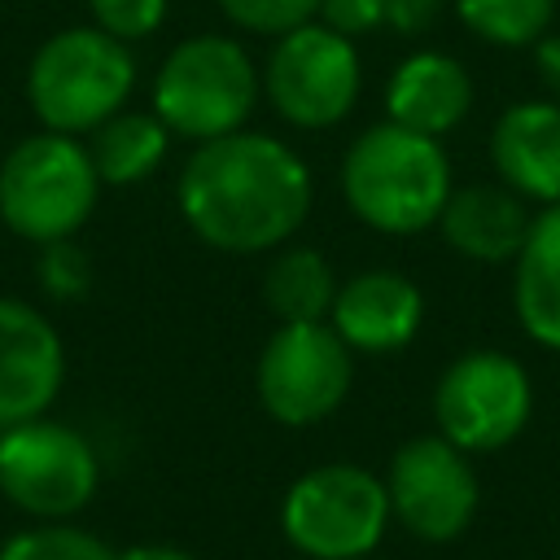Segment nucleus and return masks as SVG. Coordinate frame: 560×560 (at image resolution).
Returning a JSON list of instances; mask_svg holds the SVG:
<instances>
[{"label": "nucleus", "instance_id": "obj_1", "mask_svg": "<svg viewBox=\"0 0 560 560\" xmlns=\"http://www.w3.org/2000/svg\"><path fill=\"white\" fill-rule=\"evenodd\" d=\"M188 232L219 254H271L289 245L315 206L311 166L271 131H228L192 144L175 179Z\"/></svg>", "mask_w": 560, "mask_h": 560}, {"label": "nucleus", "instance_id": "obj_2", "mask_svg": "<svg viewBox=\"0 0 560 560\" xmlns=\"http://www.w3.org/2000/svg\"><path fill=\"white\" fill-rule=\"evenodd\" d=\"M337 184L350 214L381 236L429 232L455 188L442 140L389 118L363 127L346 144Z\"/></svg>", "mask_w": 560, "mask_h": 560}, {"label": "nucleus", "instance_id": "obj_3", "mask_svg": "<svg viewBox=\"0 0 560 560\" xmlns=\"http://www.w3.org/2000/svg\"><path fill=\"white\" fill-rule=\"evenodd\" d=\"M140 66L131 44L101 26H66L48 35L26 66V105L48 131L88 136L127 109Z\"/></svg>", "mask_w": 560, "mask_h": 560}, {"label": "nucleus", "instance_id": "obj_4", "mask_svg": "<svg viewBox=\"0 0 560 560\" xmlns=\"http://www.w3.org/2000/svg\"><path fill=\"white\" fill-rule=\"evenodd\" d=\"M262 96V74L236 35L201 31L179 39L149 88V109L171 127L175 140H219L249 127Z\"/></svg>", "mask_w": 560, "mask_h": 560}, {"label": "nucleus", "instance_id": "obj_5", "mask_svg": "<svg viewBox=\"0 0 560 560\" xmlns=\"http://www.w3.org/2000/svg\"><path fill=\"white\" fill-rule=\"evenodd\" d=\"M101 188L83 136L39 127L0 158V223L31 245L70 241L92 219Z\"/></svg>", "mask_w": 560, "mask_h": 560}, {"label": "nucleus", "instance_id": "obj_6", "mask_svg": "<svg viewBox=\"0 0 560 560\" xmlns=\"http://www.w3.org/2000/svg\"><path fill=\"white\" fill-rule=\"evenodd\" d=\"M385 477L332 459L298 472L280 494V534L306 560H359L372 556L389 529Z\"/></svg>", "mask_w": 560, "mask_h": 560}, {"label": "nucleus", "instance_id": "obj_7", "mask_svg": "<svg viewBox=\"0 0 560 560\" xmlns=\"http://www.w3.org/2000/svg\"><path fill=\"white\" fill-rule=\"evenodd\" d=\"M262 96L280 122L298 131H328L350 118L363 88V61L350 35L324 26L319 18L271 39L258 66Z\"/></svg>", "mask_w": 560, "mask_h": 560}, {"label": "nucleus", "instance_id": "obj_8", "mask_svg": "<svg viewBox=\"0 0 560 560\" xmlns=\"http://www.w3.org/2000/svg\"><path fill=\"white\" fill-rule=\"evenodd\" d=\"M101 490L92 438L66 420L31 416L0 429V494L31 521H74Z\"/></svg>", "mask_w": 560, "mask_h": 560}, {"label": "nucleus", "instance_id": "obj_9", "mask_svg": "<svg viewBox=\"0 0 560 560\" xmlns=\"http://www.w3.org/2000/svg\"><path fill=\"white\" fill-rule=\"evenodd\" d=\"M354 385V350L328 319L276 324L254 363L258 407L284 429H311L341 411Z\"/></svg>", "mask_w": 560, "mask_h": 560}, {"label": "nucleus", "instance_id": "obj_10", "mask_svg": "<svg viewBox=\"0 0 560 560\" xmlns=\"http://www.w3.org/2000/svg\"><path fill=\"white\" fill-rule=\"evenodd\" d=\"M534 411V381L503 350H468L446 363L433 385V420L446 442L468 455L503 451Z\"/></svg>", "mask_w": 560, "mask_h": 560}, {"label": "nucleus", "instance_id": "obj_11", "mask_svg": "<svg viewBox=\"0 0 560 560\" xmlns=\"http://www.w3.org/2000/svg\"><path fill=\"white\" fill-rule=\"evenodd\" d=\"M385 494L389 516L420 542H455L472 525L481 503L468 451H459L442 433H416L389 455Z\"/></svg>", "mask_w": 560, "mask_h": 560}, {"label": "nucleus", "instance_id": "obj_12", "mask_svg": "<svg viewBox=\"0 0 560 560\" xmlns=\"http://www.w3.org/2000/svg\"><path fill=\"white\" fill-rule=\"evenodd\" d=\"M66 385V341L26 298L0 293V429L48 416Z\"/></svg>", "mask_w": 560, "mask_h": 560}, {"label": "nucleus", "instance_id": "obj_13", "mask_svg": "<svg viewBox=\"0 0 560 560\" xmlns=\"http://www.w3.org/2000/svg\"><path fill=\"white\" fill-rule=\"evenodd\" d=\"M328 324L354 354H394L416 341L424 324V293L402 271L368 267L337 284Z\"/></svg>", "mask_w": 560, "mask_h": 560}, {"label": "nucleus", "instance_id": "obj_14", "mask_svg": "<svg viewBox=\"0 0 560 560\" xmlns=\"http://www.w3.org/2000/svg\"><path fill=\"white\" fill-rule=\"evenodd\" d=\"M472 109V74L459 57L420 48L402 57L385 79V118L420 136L455 131Z\"/></svg>", "mask_w": 560, "mask_h": 560}, {"label": "nucleus", "instance_id": "obj_15", "mask_svg": "<svg viewBox=\"0 0 560 560\" xmlns=\"http://www.w3.org/2000/svg\"><path fill=\"white\" fill-rule=\"evenodd\" d=\"M490 162L525 201H560V101H516L490 127Z\"/></svg>", "mask_w": 560, "mask_h": 560}, {"label": "nucleus", "instance_id": "obj_16", "mask_svg": "<svg viewBox=\"0 0 560 560\" xmlns=\"http://www.w3.org/2000/svg\"><path fill=\"white\" fill-rule=\"evenodd\" d=\"M529 219L534 214L525 210L521 192H512L503 179H477L451 188L433 228L468 262H512L525 245Z\"/></svg>", "mask_w": 560, "mask_h": 560}, {"label": "nucleus", "instance_id": "obj_17", "mask_svg": "<svg viewBox=\"0 0 560 560\" xmlns=\"http://www.w3.org/2000/svg\"><path fill=\"white\" fill-rule=\"evenodd\" d=\"M512 262V306L525 337L560 350V201L529 219L525 245Z\"/></svg>", "mask_w": 560, "mask_h": 560}, {"label": "nucleus", "instance_id": "obj_18", "mask_svg": "<svg viewBox=\"0 0 560 560\" xmlns=\"http://www.w3.org/2000/svg\"><path fill=\"white\" fill-rule=\"evenodd\" d=\"M171 140V127L153 109H118L96 131H88L83 144L105 188H131L162 171Z\"/></svg>", "mask_w": 560, "mask_h": 560}, {"label": "nucleus", "instance_id": "obj_19", "mask_svg": "<svg viewBox=\"0 0 560 560\" xmlns=\"http://www.w3.org/2000/svg\"><path fill=\"white\" fill-rule=\"evenodd\" d=\"M337 284L341 280L332 262L315 245H280L271 249V262L262 267V302L276 315V324L328 319Z\"/></svg>", "mask_w": 560, "mask_h": 560}, {"label": "nucleus", "instance_id": "obj_20", "mask_svg": "<svg viewBox=\"0 0 560 560\" xmlns=\"http://www.w3.org/2000/svg\"><path fill=\"white\" fill-rule=\"evenodd\" d=\"M455 18L486 44L499 48H534L551 18H556V0H451Z\"/></svg>", "mask_w": 560, "mask_h": 560}, {"label": "nucleus", "instance_id": "obj_21", "mask_svg": "<svg viewBox=\"0 0 560 560\" xmlns=\"http://www.w3.org/2000/svg\"><path fill=\"white\" fill-rule=\"evenodd\" d=\"M0 560H114V547L74 521H31L0 542Z\"/></svg>", "mask_w": 560, "mask_h": 560}, {"label": "nucleus", "instance_id": "obj_22", "mask_svg": "<svg viewBox=\"0 0 560 560\" xmlns=\"http://www.w3.org/2000/svg\"><path fill=\"white\" fill-rule=\"evenodd\" d=\"M92 258L88 249L70 236V241H48L39 245V262H35V284L44 289V298L52 302H83L92 293Z\"/></svg>", "mask_w": 560, "mask_h": 560}, {"label": "nucleus", "instance_id": "obj_23", "mask_svg": "<svg viewBox=\"0 0 560 560\" xmlns=\"http://www.w3.org/2000/svg\"><path fill=\"white\" fill-rule=\"evenodd\" d=\"M214 4H219V13L236 31L267 35V39L284 35V31L302 26V22H311L315 9H319V0H214Z\"/></svg>", "mask_w": 560, "mask_h": 560}, {"label": "nucleus", "instance_id": "obj_24", "mask_svg": "<svg viewBox=\"0 0 560 560\" xmlns=\"http://www.w3.org/2000/svg\"><path fill=\"white\" fill-rule=\"evenodd\" d=\"M88 13H92V26L109 31L122 44H136L162 31L171 0H88Z\"/></svg>", "mask_w": 560, "mask_h": 560}, {"label": "nucleus", "instance_id": "obj_25", "mask_svg": "<svg viewBox=\"0 0 560 560\" xmlns=\"http://www.w3.org/2000/svg\"><path fill=\"white\" fill-rule=\"evenodd\" d=\"M315 18L341 35H368L376 26H385V0H319Z\"/></svg>", "mask_w": 560, "mask_h": 560}, {"label": "nucleus", "instance_id": "obj_26", "mask_svg": "<svg viewBox=\"0 0 560 560\" xmlns=\"http://www.w3.org/2000/svg\"><path fill=\"white\" fill-rule=\"evenodd\" d=\"M446 0H385V26L398 35H424L442 18Z\"/></svg>", "mask_w": 560, "mask_h": 560}, {"label": "nucleus", "instance_id": "obj_27", "mask_svg": "<svg viewBox=\"0 0 560 560\" xmlns=\"http://www.w3.org/2000/svg\"><path fill=\"white\" fill-rule=\"evenodd\" d=\"M534 70H538V79L551 88V96L560 101V31H547V35L534 44Z\"/></svg>", "mask_w": 560, "mask_h": 560}, {"label": "nucleus", "instance_id": "obj_28", "mask_svg": "<svg viewBox=\"0 0 560 560\" xmlns=\"http://www.w3.org/2000/svg\"><path fill=\"white\" fill-rule=\"evenodd\" d=\"M114 560H197V556L175 542H131V547L114 551Z\"/></svg>", "mask_w": 560, "mask_h": 560}, {"label": "nucleus", "instance_id": "obj_29", "mask_svg": "<svg viewBox=\"0 0 560 560\" xmlns=\"http://www.w3.org/2000/svg\"><path fill=\"white\" fill-rule=\"evenodd\" d=\"M359 560H372V556H359Z\"/></svg>", "mask_w": 560, "mask_h": 560}]
</instances>
